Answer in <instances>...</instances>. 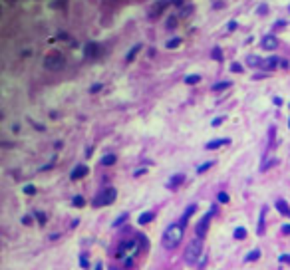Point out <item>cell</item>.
Returning <instances> with one entry per match:
<instances>
[{"label":"cell","mask_w":290,"mask_h":270,"mask_svg":"<svg viewBox=\"0 0 290 270\" xmlns=\"http://www.w3.org/2000/svg\"><path fill=\"white\" fill-rule=\"evenodd\" d=\"M116 197H118V191H116L114 187H108V189H104L100 195H96L94 207H108V205H112V203L116 201Z\"/></svg>","instance_id":"5b68a950"},{"label":"cell","mask_w":290,"mask_h":270,"mask_svg":"<svg viewBox=\"0 0 290 270\" xmlns=\"http://www.w3.org/2000/svg\"><path fill=\"white\" fill-rule=\"evenodd\" d=\"M223 124V118H217V120H213V126L217 128V126H221Z\"/></svg>","instance_id":"d6a6232c"},{"label":"cell","mask_w":290,"mask_h":270,"mask_svg":"<svg viewBox=\"0 0 290 270\" xmlns=\"http://www.w3.org/2000/svg\"><path fill=\"white\" fill-rule=\"evenodd\" d=\"M183 225H185V221L167 227V231H165V235H163V247H165V249H175V247L181 243L183 233H185V227H183Z\"/></svg>","instance_id":"6da1fadb"},{"label":"cell","mask_w":290,"mask_h":270,"mask_svg":"<svg viewBox=\"0 0 290 270\" xmlns=\"http://www.w3.org/2000/svg\"><path fill=\"white\" fill-rule=\"evenodd\" d=\"M283 233H285V235H290V225H285V227H283Z\"/></svg>","instance_id":"d590c367"},{"label":"cell","mask_w":290,"mask_h":270,"mask_svg":"<svg viewBox=\"0 0 290 270\" xmlns=\"http://www.w3.org/2000/svg\"><path fill=\"white\" fill-rule=\"evenodd\" d=\"M140 253V241L138 239H132V241H124L116 253V257L120 261H124L126 265H132V259Z\"/></svg>","instance_id":"7a4b0ae2"},{"label":"cell","mask_w":290,"mask_h":270,"mask_svg":"<svg viewBox=\"0 0 290 270\" xmlns=\"http://www.w3.org/2000/svg\"><path fill=\"white\" fill-rule=\"evenodd\" d=\"M140 50H142V44H138V46H134V48L130 50V54L126 56V60H128V62H134V58L138 56V52H140Z\"/></svg>","instance_id":"7c38bea8"},{"label":"cell","mask_w":290,"mask_h":270,"mask_svg":"<svg viewBox=\"0 0 290 270\" xmlns=\"http://www.w3.org/2000/svg\"><path fill=\"white\" fill-rule=\"evenodd\" d=\"M64 66H66V60H64V56H62L60 52H52V54H48V56L44 58V68H46V70L58 72V70H62Z\"/></svg>","instance_id":"277c9868"},{"label":"cell","mask_w":290,"mask_h":270,"mask_svg":"<svg viewBox=\"0 0 290 270\" xmlns=\"http://www.w3.org/2000/svg\"><path fill=\"white\" fill-rule=\"evenodd\" d=\"M209 167H213V161H207V163H205V165H201V167H199L197 171H199V173H205V171H207Z\"/></svg>","instance_id":"cb8c5ba5"},{"label":"cell","mask_w":290,"mask_h":270,"mask_svg":"<svg viewBox=\"0 0 290 270\" xmlns=\"http://www.w3.org/2000/svg\"><path fill=\"white\" fill-rule=\"evenodd\" d=\"M225 88H231V82H221V84H215V86H213L215 92H221V90H225Z\"/></svg>","instance_id":"ac0fdd59"},{"label":"cell","mask_w":290,"mask_h":270,"mask_svg":"<svg viewBox=\"0 0 290 270\" xmlns=\"http://www.w3.org/2000/svg\"><path fill=\"white\" fill-rule=\"evenodd\" d=\"M201 253H203V241L201 239L191 241L189 247L185 249V261H187V265H197V261L201 259Z\"/></svg>","instance_id":"3957f363"},{"label":"cell","mask_w":290,"mask_h":270,"mask_svg":"<svg viewBox=\"0 0 290 270\" xmlns=\"http://www.w3.org/2000/svg\"><path fill=\"white\" fill-rule=\"evenodd\" d=\"M179 44H181V38H173V40H169V42H167V48L171 50V48H177Z\"/></svg>","instance_id":"603a6c76"},{"label":"cell","mask_w":290,"mask_h":270,"mask_svg":"<svg viewBox=\"0 0 290 270\" xmlns=\"http://www.w3.org/2000/svg\"><path fill=\"white\" fill-rule=\"evenodd\" d=\"M281 263H290V255H283L281 257Z\"/></svg>","instance_id":"836d02e7"},{"label":"cell","mask_w":290,"mask_h":270,"mask_svg":"<svg viewBox=\"0 0 290 270\" xmlns=\"http://www.w3.org/2000/svg\"><path fill=\"white\" fill-rule=\"evenodd\" d=\"M100 52H102V48H100V44H96V42H88V44L84 46V54H86V58H98Z\"/></svg>","instance_id":"52a82bcc"},{"label":"cell","mask_w":290,"mask_h":270,"mask_svg":"<svg viewBox=\"0 0 290 270\" xmlns=\"http://www.w3.org/2000/svg\"><path fill=\"white\" fill-rule=\"evenodd\" d=\"M126 221H128V215H122L118 221H114V225H112V227H120V225H122V223H126Z\"/></svg>","instance_id":"d4e9b609"},{"label":"cell","mask_w":290,"mask_h":270,"mask_svg":"<svg viewBox=\"0 0 290 270\" xmlns=\"http://www.w3.org/2000/svg\"><path fill=\"white\" fill-rule=\"evenodd\" d=\"M72 205H74V207H84V205H86V199H84V197H74Z\"/></svg>","instance_id":"44dd1931"},{"label":"cell","mask_w":290,"mask_h":270,"mask_svg":"<svg viewBox=\"0 0 290 270\" xmlns=\"http://www.w3.org/2000/svg\"><path fill=\"white\" fill-rule=\"evenodd\" d=\"M80 265H82V269H88L90 265H88V259L86 257H80Z\"/></svg>","instance_id":"f546056e"},{"label":"cell","mask_w":290,"mask_h":270,"mask_svg":"<svg viewBox=\"0 0 290 270\" xmlns=\"http://www.w3.org/2000/svg\"><path fill=\"white\" fill-rule=\"evenodd\" d=\"M22 223H24V225H30V223H32V217H24Z\"/></svg>","instance_id":"e575fe53"},{"label":"cell","mask_w":290,"mask_h":270,"mask_svg":"<svg viewBox=\"0 0 290 270\" xmlns=\"http://www.w3.org/2000/svg\"><path fill=\"white\" fill-rule=\"evenodd\" d=\"M183 181H185V175H175V177H171V181H169V187H179Z\"/></svg>","instance_id":"4fadbf2b"},{"label":"cell","mask_w":290,"mask_h":270,"mask_svg":"<svg viewBox=\"0 0 290 270\" xmlns=\"http://www.w3.org/2000/svg\"><path fill=\"white\" fill-rule=\"evenodd\" d=\"M34 215H36V221H38V225H40V227H44V225H46V215H44V213H40V211H36Z\"/></svg>","instance_id":"e0dca14e"},{"label":"cell","mask_w":290,"mask_h":270,"mask_svg":"<svg viewBox=\"0 0 290 270\" xmlns=\"http://www.w3.org/2000/svg\"><path fill=\"white\" fill-rule=\"evenodd\" d=\"M211 217H213V211H211L209 215H205V217L197 223V229H195V231H197V237H199V239L205 237V233H207V229H209V221H211Z\"/></svg>","instance_id":"8992f818"},{"label":"cell","mask_w":290,"mask_h":270,"mask_svg":"<svg viewBox=\"0 0 290 270\" xmlns=\"http://www.w3.org/2000/svg\"><path fill=\"white\" fill-rule=\"evenodd\" d=\"M259 257H261V251H253V253L247 255V261L253 263V261H259Z\"/></svg>","instance_id":"d6986e66"},{"label":"cell","mask_w":290,"mask_h":270,"mask_svg":"<svg viewBox=\"0 0 290 270\" xmlns=\"http://www.w3.org/2000/svg\"><path fill=\"white\" fill-rule=\"evenodd\" d=\"M213 58H215V60H223V58H221V50H219V48H215V50H213Z\"/></svg>","instance_id":"83f0119b"},{"label":"cell","mask_w":290,"mask_h":270,"mask_svg":"<svg viewBox=\"0 0 290 270\" xmlns=\"http://www.w3.org/2000/svg\"><path fill=\"white\" fill-rule=\"evenodd\" d=\"M279 46V40L275 38V36H267L265 40H263V48H267V50H275Z\"/></svg>","instance_id":"9c48e42d"},{"label":"cell","mask_w":290,"mask_h":270,"mask_svg":"<svg viewBox=\"0 0 290 270\" xmlns=\"http://www.w3.org/2000/svg\"><path fill=\"white\" fill-rule=\"evenodd\" d=\"M100 90H102V84H96V86H92V90H90V92H92V94H96V92H100Z\"/></svg>","instance_id":"4dcf8cb0"},{"label":"cell","mask_w":290,"mask_h":270,"mask_svg":"<svg viewBox=\"0 0 290 270\" xmlns=\"http://www.w3.org/2000/svg\"><path fill=\"white\" fill-rule=\"evenodd\" d=\"M245 237H247V229L239 227V229L235 231V239H245Z\"/></svg>","instance_id":"7402d4cb"},{"label":"cell","mask_w":290,"mask_h":270,"mask_svg":"<svg viewBox=\"0 0 290 270\" xmlns=\"http://www.w3.org/2000/svg\"><path fill=\"white\" fill-rule=\"evenodd\" d=\"M24 193H26V195H34V193H36V187L26 185V187H24Z\"/></svg>","instance_id":"484cf974"},{"label":"cell","mask_w":290,"mask_h":270,"mask_svg":"<svg viewBox=\"0 0 290 270\" xmlns=\"http://www.w3.org/2000/svg\"><path fill=\"white\" fill-rule=\"evenodd\" d=\"M277 64H279V60H277V58H271V60H267V62H263V66H265L267 70H269V68H275Z\"/></svg>","instance_id":"ffe728a7"},{"label":"cell","mask_w":290,"mask_h":270,"mask_svg":"<svg viewBox=\"0 0 290 270\" xmlns=\"http://www.w3.org/2000/svg\"><path fill=\"white\" fill-rule=\"evenodd\" d=\"M227 143H229V139H215V141H209L207 143V149H217V147L227 145Z\"/></svg>","instance_id":"8fae6325"},{"label":"cell","mask_w":290,"mask_h":270,"mask_svg":"<svg viewBox=\"0 0 290 270\" xmlns=\"http://www.w3.org/2000/svg\"><path fill=\"white\" fill-rule=\"evenodd\" d=\"M277 209H279V213H281V215H287V217H290V207L285 203V201H277Z\"/></svg>","instance_id":"30bf717a"},{"label":"cell","mask_w":290,"mask_h":270,"mask_svg":"<svg viewBox=\"0 0 290 270\" xmlns=\"http://www.w3.org/2000/svg\"><path fill=\"white\" fill-rule=\"evenodd\" d=\"M199 82H201V76H197V74L185 78V84H189V86H195V84H199Z\"/></svg>","instance_id":"2e32d148"},{"label":"cell","mask_w":290,"mask_h":270,"mask_svg":"<svg viewBox=\"0 0 290 270\" xmlns=\"http://www.w3.org/2000/svg\"><path fill=\"white\" fill-rule=\"evenodd\" d=\"M231 70H233V72H243V66H241V64H237V62H235V64H233V66H231Z\"/></svg>","instance_id":"f1b7e54d"},{"label":"cell","mask_w":290,"mask_h":270,"mask_svg":"<svg viewBox=\"0 0 290 270\" xmlns=\"http://www.w3.org/2000/svg\"><path fill=\"white\" fill-rule=\"evenodd\" d=\"M96 270H104V265H102V263H98V265H96Z\"/></svg>","instance_id":"8d00e7d4"},{"label":"cell","mask_w":290,"mask_h":270,"mask_svg":"<svg viewBox=\"0 0 290 270\" xmlns=\"http://www.w3.org/2000/svg\"><path fill=\"white\" fill-rule=\"evenodd\" d=\"M219 201L221 203H229V195L227 193H219Z\"/></svg>","instance_id":"4316f807"},{"label":"cell","mask_w":290,"mask_h":270,"mask_svg":"<svg viewBox=\"0 0 290 270\" xmlns=\"http://www.w3.org/2000/svg\"><path fill=\"white\" fill-rule=\"evenodd\" d=\"M151 221H153V213H144V215L138 219L140 225H147V223H151Z\"/></svg>","instance_id":"9a60e30c"},{"label":"cell","mask_w":290,"mask_h":270,"mask_svg":"<svg viewBox=\"0 0 290 270\" xmlns=\"http://www.w3.org/2000/svg\"><path fill=\"white\" fill-rule=\"evenodd\" d=\"M173 24H177V20H175V18H169V22H167V28H173Z\"/></svg>","instance_id":"1f68e13d"},{"label":"cell","mask_w":290,"mask_h":270,"mask_svg":"<svg viewBox=\"0 0 290 270\" xmlns=\"http://www.w3.org/2000/svg\"><path fill=\"white\" fill-rule=\"evenodd\" d=\"M88 173H90V169H88L86 165H78V167H76V169L72 171V175H70V177H72L74 181H78V179H82V177H86Z\"/></svg>","instance_id":"ba28073f"},{"label":"cell","mask_w":290,"mask_h":270,"mask_svg":"<svg viewBox=\"0 0 290 270\" xmlns=\"http://www.w3.org/2000/svg\"><path fill=\"white\" fill-rule=\"evenodd\" d=\"M116 161H118V157H116V155H106V157H102V165H106V167L114 165Z\"/></svg>","instance_id":"5bb4252c"}]
</instances>
